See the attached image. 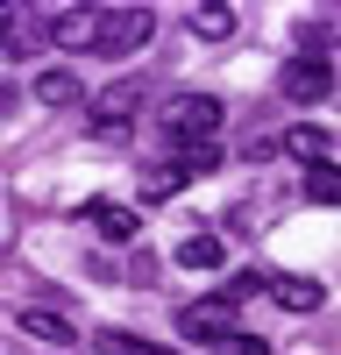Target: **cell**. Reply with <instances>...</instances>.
Masks as SVG:
<instances>
[{
	"label": "cell",
	"mask_w": 341,
	"mask_h": 355,
	"mask_svg": "<svg viewBox=\"0 0 341 355\" xmlns=\"http://www.w3.org/2000/svg\"><path fill=\"white\" fill-rule=\"evenodd\" d=\"M178 327H185V341H227V334H235V299H227V291H220V299H192L185 313H178Z\"/></svg>",
	"instance_id": "5"
},
{
	"label": "cell",
	"mask_w": 341,
	"mask_h": 355,
	"mask_svg": "<svg viewBox=\"0 0 341 355\" xmlns=\"http://www.w3.org/2000/svg\"><path fill=\"white\" fill-rule=\"evenodd\" d=\"M8 114H15V85L0 78V121H8Z\"/></svg>",
	"instance_id": "18"
},
{
	"label": "cell",
	"mask_w": 341,
	"mask_h": 355,
	"mask_svg": "<svg viewBox=\"0 0 341 355\" xmlns=\"http://www.w3.org/2000/svg\"><path fill=\"white\" fill-rule=\"evenodd\" d=\"M220 355H270V348L256 341V334H227V341H220Z\"/></svg>",
	"instance_id": "17"
},
{
	"label": "cell",
	"mask_w": 341,
	"mask_h": 355,
	"mask_svg": "<svg viewBox=\"0 0 341 355\" xmlns=\"http://www.w3.org/2000/svg\"><path fill=\"white\" fill-rule=\"evenodd\" d=\"M28 93H36V107H78L85 85H78L64 64H50V71H36V85H28Z\"/></svg>",
	"instance_id": "9"
},
{
	"label": "cell",
	"mask_w": 341,
	"mask_h": 355,
	"mask_svg": "<svg viewBox=\"0 0 341 355\" xmlns=\"http://www.w3.org/2000/svg\"><path fill=\"white\" fill-rule=\"evenodd\" d=\"M100 355H170V348H150V341H135V334H100Z\"/></svg>",
	"instance_id": "15"
},
{
	"label": "cell",
	"mask_w": 341,
	"mask_h": 355,
	"mask_svg": "<svg viewBox=\"0 0 341 355\" xmlns=\"http://www.w3.org/2000/svg\"><path fill=\"white\" fill-rule=\"evenodd\" d=\"M150 36H157V15L150 8H107L100 15V50L107 57H135Z\"/></svg>",
	"instance_id": "2"
},
{
	"label": "cell",
	"mask_w": 341,
	"mask_h": 355,
	"mask_svg": "<svg viewBox=\"0 0 341 355\" xmlns=\"http://www.w3.org/2000/svg\"><path fill=\"white\" fill-rule=\"evenodd\" d=\"M192 36H207V43H227V36H235V8H220V0L192 8Z\"/></svg>",
	"instance_id": "12"
},
{
	"label": "cell",
	"mask_w": 341,
	"mask_h": 355,
	"mask_svg": "<svg viewBox=\"0 0 341 355\" xmlns=\"http://www.w3.org/2000/svg\"><path fill=\"white\" fill-rule=\"evenodd\" d=\"M277 85H284V100L313 107V100H327V93H334V64H327L320 50H306V57H292V64L277 71Z\"/></svg>",
	"instance_id": "3"
},
{
	"label": "cell",
	"mask_w": 341,
	"mask_h": 355,
	"mask_svg": "<svg viewBox=\"0 0 341 355\" xmlns=\"http://www.w3.org/2000/svg\"><path fill=\"white\" fill-rule=\"evenodd\" d=\"M178 263L185 270H220L227 249H220V234H192V242H178Z\"/></svg>",
	"instance_id": "13"
},
{
	"label": "cell",
	"mask_w": 341,
	"mask_h": 355,
	"mask_svg": "<svg viewBox=\"0 0 341 355\" xmlns=\"http://www.w3.org/2000/svg\"><path fill=\"white\" fill-rule=\"evenodd\" d=\"M284 157H299L306 171H313V164H327V128H313V121L284 128Z\"/></svg>",
	"instance_id": "11"
},
{
	"label": "cell",
	"mask_w": 341,
	"mask_h": 355,
	"mask_svg": "<svg viewBox=\"0 0 341 355\" xmlns=\"http://www.w3.org/2000/svg\"><path fill=\"white\" fill-rule=\"evenodd\" d=\"M15 327H21L28 341H50V348H71V341H78V327H71L64 313H50V306H21Z\"/></svg>",
	"instance_id": "7"
},
{
	"label": "cell",
	"mask_w": 341,
	"mask_h": 355,
	"mask_svg": "<svg viewBox=\"0 0 341 355\" xmlns=\"http://www.w3.org/2000/svg\"><path fill=\"white\" fill-rule=\"evenodd\" d=\"M306 199L313 206H341V164H313L306 171Z\"/></svg>",
	"instance_id": "14"
},
{
	"label": "cell",
	"mask_w": 341,
	"mask_h": 355,
	"mask_svg": "<svg viewBox=\"0 0 341 355\" xmlns=\"http://www.w3.org/2000/svg\"><path fill=\"white\" fill-rule=\"evenodd\" d=\"M135 107H142V78L107 85V93L93 100V135H100V142H107V135L121 142V135H128V121H135Z\"/></svg>",
	"instance_id": "4"
},
{
	"label": "cell",
	"mask_w": 341,
	"mask_h": 355,
	"mask_svg": "<svg viewBox=\"0 0 341 355\" xmlns=\"http://www.w3.org/2000/svg\"><path fill=\"white\" fill-rule=\"evenodd\" d=\"M157 121H164V135H170V150H213V135H220V100H213V93H170Z\"/></svg>",
	"instance_id": "1"
},
{
	"label": "cell",
	"mask_w": 341,
	"mask_h": 355,
	"mask_svg": "<svg viewBox=\"0 0 341 355\" xmlns=\"http://www.w3.org/2000/svg\"><path fill=\"white\" fill-rule=\"evenodd\" d=\"M270 299H277L284 313H320V306H327V291L313 284V277H270Z\"/></svg>",
	"instance_id": "10"
},
{
	"label": "cell",
	"mask_w": 341,
	"mask_h": 355,
	"mask_svg": "<svg viewBox=\"0 0 341 355\" xmlns=\"http://www.w3.org/2000/svg\"><path fill=\"white\" fill-rule=\"evenodd\" d=\"M85 227H93L100 234V242H135V206H114V199H93V206H85Z\"/></svg>",
	"instance_id": "8"
},
{
	"label": "cell",
	"mask_w": 341,
	"mask_h": 355,
	"mask_svg": "<svg viewBox=\"0 0 341 355\" xmlns=\"http://www.w3.org/2000/svg\"><path fill=\"white\" fill-rule=\"evenodd\" d=\"M21 50V15H15V0H0V57H15Z\"/></svg>",
	"instance_id": "16"
},
{
	"label": "cell",
	"mask_w": 341,
	"mask_h": 355,
	"mask_svg": "<svg viewBox=\"0 0 341 355\" xmlns=\"http://www.w3.org/2000/svg\"><path fill=\"white\" fill-rule=\"evenodd\" d=\"M100 15L107 8H64V15H50V43L57 50H100Z\"/></svg>",
	"instance_id": "6"
}]
</instances>
